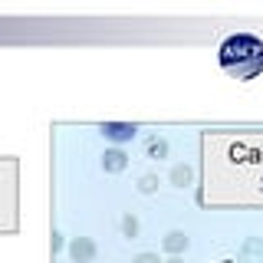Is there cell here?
<instances>
[{"instance_id": "1", "label": "cell", "mask_w": 263, "mask_h": 263, "mask_svg": "<svg viewBox=\"0 0 263 263\" xmlns=\"http://www.w3.org/2000/svg\"><path fill=\"white\" fill-rule=\"evenodd\" d=\"M220 66L234 79H257L263 72V40L250 36V33L227 36L220 46Z\"/></svg>"}, {"instance_id": "2", "label": "cell", "mask_w": 263, "mask_h": 263, "mask_svg": "<svg viewBox=\"0 0 263 263\" xmlns=\"http://www.w3.org/2000/svg\"><path fill=\"white\" fill-rule=\"evenodd\" d=\"M135 125H128V122H105L102 125V135L109 138V142H132L135 138Z\"/></svg>"}, {"instance_id": "3", "label": "cell", "mask_w": 263, "mask_h": 263, "mask_svg": "<svg viewBox=\"0 0 263 263\" xmlns=\"http://www.w3.org/2000/svg\"><path fill=\"white\" fill-rule=\"evenodd\" d=\"M69 257H72V263H92L96 243L89 240V237H76V240L69 243Z\"/></svg>"}, {"instance_id": "4", "label": "cell", "mask_w": 263, "mask_h": 263, "mask_svg": "<svg viewBox=\"0 0 263 263\" xmlns=\"http://www.w3.org/2000/svg\"><path fill=\"white\" fill-rule=\"evenodd\" d=\"M128 164V155L122 152V148H109V152L102 155V168L109 171V175H115V171H122Z\"/></svg>"}, {"instance_id": "5", "label": "cell", "mask_w": 263, "mask_h": 263, "mask_svg": "<svg viewBox=\"0 0 263 263\" xmlns=\"http://www.w3.org/2000/svg\"><path fill=\"white\" fill-rule=\"evenodd\" d=\"M164 250H171V253H181V250H187V237L181 234V230H171V234L164 237Z\"/></svg>"}, {"instance_id": "6", "label": "cell", "mask_w": 263, "mask_h": 263, "mask_svg": "<svg viewBox=\"0 0 263 263\" xmlns=\"http://www.w3.org/2000/svg\"><path fill=\"white\" fill-rule=\"evenodd\" d=\"M171 178H175L178 187H184L187 181H191V168H175V175H171Z\"/></svg>"}, {"instance_id": "7", "label": "cell", "mask_w": 263, "mask_h": 263, "mask_svg": "<svg viewBox=\"0 0 263 263\" xmlns=\"http://www.w3.org/2000/svg\"><path fill=\"white\" fill-rule=\"evenodd\" d=\"M164 152H168V145H164L161 138H152V142H148V155H158V158H161Z\"/></svg>"}, {"instance_id": "8", "label": "cell", "mask_w": 263, "mask_h": 263, "mask_svg": "<svg viewBox=\"0 0 263 263\" xmlns=\"http://www.w3.org/2000/svg\"><path fill=\"white\" fill-rule=\"evenodd\" d=\"M122 230H125L128 237H135V234H138V220H135V217H125V220H122Z\"/></svg>"}, {"instance_id": "9", "label": "cell", "mask_w": 263, "mask_h": 263, "mask_svg": "<svg viewBox=\"0 0 263 263\" xmlns=\"http://www.w3.org/2000/svg\"><path fill=\"white\" fill-rule=\"evenodd\" d=\"M132 263H161L158 257H155V253H142V257H135Z\"/></svg>"}, {"instance_id": "10", "label": "cell", "mask_w": 263, "mask_h": 263, "mask_svg": "<svg viewBox=\"0 0 263 263\" xmlns=\"http://www.w3.org/2000/svg\"><path fill=\"white\" fill-rule=\"evenodd\" d=\"M171 263H181V260H171Z\"/></svg>"}]
</instances>
